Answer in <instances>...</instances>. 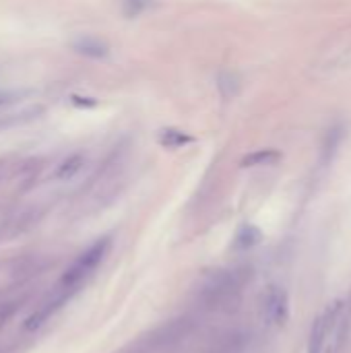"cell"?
<instances>
[{
  "instance_id": "cell-9",
  "label": "cell",
  "mask_w": 351,
  "mask_h": 353,
  "mask_svg": "<svg viewBox=\"0 0 351 353\" xmlns=\"http://www.w3.org/2000/svg\"><path fill=\"white\" fill-rule=\"evenodd\" d=\"M281 159V153L275 149H261L254 153H248L242 159V168H259V165H273Z\"/></svg>"
},
{
  "instance_id": "cell-5",
  "label": "cell",
  "mask_w": 351,
  "mask_h": 353,
  "mask_svg": "<svg viewBox=\"0 0 351 353\" xmlns=\"http://www.w3.org/2000/svg\"><path fill=\"white\" fill-rule=\"evenodd\" d=\"M70 48L85 56V58H93V60H101L108 58L110 54V43L106 39H101L99 35H91V33H81L70 41Z\"/></svg>"
},
{
  "instance_id": "cell-7",
  "label": "cell",
  "mask_w": 351,
  "mask_h": 353,
  "mask_svg": "<svg viewBox=\"0 0 351 353\" xmlns=\"http://www.w3.org/2000/svg\"><path fill=\"white\" fill-rule=\"evenodd\" d=\"M85 161H87V157H85L83 153H72V155H68V157H66V159H62V161H60V165L56 168L54 178H56V180H60V182H68V180H72L74 176H79V174L83 172Z\"/></svg>"
},
{
  "instance_id": "cell-13",
  "label": "cell",
  "mask_w": 351,
  "mask_h": 353,
  "mask_svg": "<svg viewBox=\"0 0 351 353\" xmlns=\"http://www.w3.org/2000/svg\"><path fill=\"white\" fill-rule=\"evenodd\" d=\"M31 112V110H29ZM29 112H25V114H19V116H0V130H4V128H8V126H12V124H17V122H23V120H27V118H23V116H27Z\"/></svg>"
},
{
  "instance_id": "cell-8",
  "label": "cell",
  "mask_w": 351,
  "mask_h": 353,
  "mask_svg": "<svg viewBox=\"0 0 351 353\" xmlns=\"http://www.w3.org/2000/svg\"><path fill=\"white\" fill-rule=\"evenodd\" d=\"M157 141L166 149H180V147L190 145L194 139L188 132L180 130V128H161L159 134H157Z\"/></svg>"
},
{
  "instance_id": "cell-15",
  "label": "cell",
  "mask_w": 351,
  "mask_h": 353,
  "mask_svg": "<svg viewBox=\"0 0 351 353\" xmlns=\"http://www.w3.org/2000/svg\"><path fill=\"white\" fill-rule=\"evenodd\" d=\"M12 174V161L10 159H0V184Z\"/></svg>"
},
{
  "instance_id": "cell-12",
  "label": "cell",
  "mask_w": 351,
  "mask_h": 353,
  "mask_svg": "<svg viewBox=\"0 0 351 353\" xmlns=\"http://www.w3.org/2000/svg\"><path fill=\"white\" fill-rule=\"evenodd\" d=\"M157 0H122V14L126 19H137L147 12Z\"/></svg>"
},
{
  "instance_id": "cell-10",
  "label": "cell",
  "mask_w": 351,
  "mask_h": 353,
  "mask_svg": "<svg viewBox=\"0 0 351 353\" xmlns=\"http://www.w3.org/2000/svg\"><path fill=\"white\" fill-rule=\"evenodd\" d=\"M217 87H219L221 97L223 99H230V97H234L240 91V79H238V74H234L230 70H223L217 77Z\"/></svg>"
},
{
  "instance_id": "cell-14",
  "label": "cell",
  "mask_w": 351,
  "mask_h": 353,
  "mask_svg": "<svg viewBox=\"0 0 351 353\" xmlns=\"http://www.w3.org/2000/svg\"><path fill=\"white\" fill-rule=\"evenodd\" d=\"M17 97H21V93H14V91H0V110H4L6 105H10L12 101H17Z\"/></svg>"
},
{
  "instance_id": "cell-6",
  "label": "cell",
  "mask_w": 351,
  "mask_h": 353,
  "mask_svg": "<svg viewBox=\"0 0 351 353\" xmlns=\"http://www.w3.org/2000/svg\"><path fill=\"white\" fill-rule=\"evenodd\" d=\"M265 319L273 325H281L288 319V294L281 288H271L265 296Z\"/></svg>"
},
{
  "instance_id": "cell-1",
  "label": "cell",
  "mask_w": 351,
  "mask_h": 353,
  "mask_svg": "<svg viewBox=\"0 0 351 353\" xmlns=\"http://www.w3.org/2000/svg\"><path fill=\"white\" fill-rule=\"evenodd\" d=\"M244 281L236 271H213L205 277L199 300L205 304V308L211 310H228L240 300V290Z\"/></svg>"
},
{
  "instance_id": "cell-2",
  "label": "cell",
  "mask_w": 351,
  "mask_h": 353,
  "mask_svg": "<svg viewBox=\"0 0 351 353\" xmlns=\"http://www.w3.org/2000/svg\"><path fill=\"white\" fill-rule=\"evenodd\" d=\"M108 250H110V240H108V238H101V240H97L95 244H91V246H89L83 254H79V256L74 259V263L64 271V275L60 277L56 290L70 298V296H72V294L91 277V275H93V271L101 265V261L106 259Z\"/></svg>"
},
{
  "instance_id": "cell-11",
  "label": "cell",
  "mask_w": 351,
  "mask_h": 353,
  "mask_svg": "<svg viewBox=\"0 0 351 353\" xmlns=\"http://www.w3.org/2000/svg\"><path fill=\"white\" fill-rule=\"evenodd\" d=\"M259 242H261V232H259L254 225H244V228L238 232L234 244H236L238 250H248V248L257 246Z\"/></svg>"
},
{
  "instance_id": "cell-3",
  "label": "cell",
  "mask_w": 351,
  "mask_h": 353,
  "mask_svg": "<svg viewBox=\"0 0 351 353\" xmlns=\"http://www.w3.org/2000/svg\"><path fill=\"white\" fill-rule=\"evenodd\" d=\"M341 312L343 304L335 302L321 316H317L308 337V353H327L329 343L333 341L331 337L341 333Z\"/></svg>"
},
{
  "instance_id": "cell-4",
  "label": "cell",
  "mask_w": 351,
  "mask_h": 353,
  "mask_svg": "<svg viewBox=\"0 0 351 353\" xmlns=\"http://www.w3.org/2000/svg\"><path fill=\"white\" fill-rule=\"evenodd\" d=\"M39 219V213L37 209H25L21 213H14L10 215L8 219H4L0 223V242H6V240H12L21 234H25L27 230H31Z\"/></svg>"
}]
</instances>
